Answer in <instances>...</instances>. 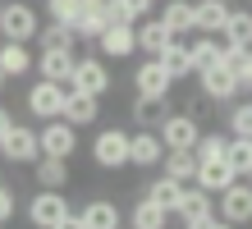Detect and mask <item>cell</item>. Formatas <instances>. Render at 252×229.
I'll list each match as a JSON object with an SVG mask.
<instances>
[{
	"label": "cell",
	"instance_id": "cell-1",
	"mask_svg": "<svg viewBox=\"0 0 252 229\" xmlns=\"http://www.w3.org/2000/svg\"><path fill=\"white\" fill-rule=\"evenodd\" d=\"M37 33H41V19H37V9L28 5V0L0 5V37L5 41H32Z\"/></svg>",
	"mask_w": 252,
	"mask_h": 229
},
{
	"label": "cell",
	"instance_id": "cell-2",
	"mask_svg": "<svg viewBox=\"0 0 252 229\" xmlns=\"http://www.w3.org/2000/svg\"><path fill=\"white\" fill-rule=\"evenodd\" d=\"M64 83H51V78H37L32 87H28V97H23V105H28V115L37 119V124H46V119H60V110H64Z\"/></svg>",
	"mask_w": 252,
	"mask_h": 229
},
{
	"label": "cell",
	"instance_id": "cell-3",
	"mask_svg": "<svg viewBox=\"0 0 252 229\" xmlns=\"http://www.w3.org/2000/svg\"><path fill=\"white\" fill-rule=\"evenodd\" d=\"M69 197H64V188H37L32 193V202H28V225L32 229H55V220L60 216H69Z\"/></svg>",
	"mask_w": 252,
	"mask_h": 229
},
{
	"label": "cell",
	"instance_id": "cell-4",
	"mask_svg": "<svg viewBox=\"0 0 252 229\" xmlns=\"http://www.w3.org/2000/svg\"><path fill=\"white\" fill-rule=\"evenodd\" d=\"M216 216L229 220V225H252V183L248 179H234L225 193H216Z\"/></svg>",
	"mask_w": 252,
	"mask_h": 229
},
{
	"label": "cell",
	"instance_id": "cell-5",
	"mask_svg": "<svg viewBox=\"0 0 252 229\" xmlns=\"http://www.w3.org/2000/svg\"><path fill=\"white\" fill-rule=\"evenodd\" d=\"M37 147H41V156L69 161L73 151H78V129H73L69 119H46V124L37 129Z\"/></svg>",
	"mask_w": 252,
	"mask_h": 229
},
{
	"label": "cell",
	"instance_id": "cell-6",
	"mask_svg": "<svg viewBox=\"0 0 252 229\" xmlns=\"http://www.w3.org/2000/svg\"><path fill=\"white\" fill-rule=\"evenodd\" d=\"M64 87H78V92H92V97H106V92H110V69H106V60H101V55L73 60V73H69Z\"/></svg>",
	"mask_w": 252,
	"mask_h": 229
},
{
	"label": "cell",
	"instance_id": "cell-7",
	"mask_svg": "<svg viewBox=\"0 0 252 229\" xmlns=\"http://www.w3.org/2000/svg\"><path fill=\"white\" fill-rule=\"evenodd\" d=\"M0 156H5V165H32L41 156V147H37V129H28V124H9V133L0 137Z\"/></svg>",
	"mask_w": 252,
	"mask_h": 229
},
{
	"label": "cell",
	"instance_id": "cell-8",
	"mask_svg": "<svg viewBox=\"0 0 252 229\" xmlns=\"http://www.w3.org/2000/svg\"><path fill=\"white\" fill-rule=\"evenodd\" d=\"M92 161L101 170H124L128 165V133L124 129H101L92 142Z\"/></svg>",
	"mask_w": 252,
	"mask_h": 229
},
{
	"label": "cell",
	"instance_id": "cell-9",
	"mask_svg": "<svg viewBox=\"0 0 252 229\" xmlns=\"http://www.w3.org/2000/svg\"><path fill=\"white\" fill-rule=\"evenodd\" d=\"M202 78V97L206 101H234V97H243V83H239V73H234L229 65H211V69H202L197 73Z\"/></svg>",
	"mask_w": 252,
	"mask_h": 229
},
{
	"label": "cell",
	"instance_id": "cell-10",
	"mask_svg": "<svg viewBox=\"0 0 252 229\" xmlns=\"http://www.w3.org/2000/svg\"><path fill=\"white\" fill-rule=\"evenodd\" d=\"M160 156H165V142H160L156 129H138L128 133V165H138V170H156Z\"/></svg>",
	"mask_w": 252,
	"mask_h": 229
},
{
	"label": "cell",
	"instance_id": "cell-11",
	"mask_svg": "<svg viewBox=\"0 0 252 229\" xmlns=\"http://www.w3.org/2000/svg\"><path fill=\"white\" fill-rule=\"evenodd\" d=\"M133 87H138V97H170L174 78L165 73V65H160L156 55H147L138 69H133Z\"/></svg>",
	"mask_w": 252,
	"mask_h": 229
},
{
	"label": "cell",
	"instance_id": "cell-12",
	"mask_svg": "<svg viewBox=\"0 0 252 229\" xmlns=\"http://www.w3.org/2000/svg\"><path fill=\"white\" fill-rule=\"evenodd\" d=\"M96 115H101V97L78 92V87L64 92V110H60V119H69L73 129H87V124H96Z\"/></svg>",
	"mask_w": 252,
	"mask_h": 229
},
{
	"label": "cell",
	"instance_id": "cell-13",
	"mask_svg": "<svg viewBox=\"0 0 252 229\" xmlns=\"http://www.w3.org/2000/svg\"><path fill=\"white\" fill-rule=\"evenodd\" d=\"M160 142H165V147H192V142H197V137H202V124H197V115H165V119H160Z\"/></svg>",
	"mask_w": 252,
	"mask_h": 229
},
{
	"label": "cell",
	"instance_id": "cell-14",
	"mask_svg": "<svg viewBox=\"0 0 252 229\" xmlns=\"http://www.w3.org/2000/svg\"><path fill=\"white\" fill-rule=\"evenodd\" d=\"M234 179H239V174L229 170L225 156H206V161H197V174H192V183H197V188H206V193H225Z\"/></svg>",
	"mask_w": 252,
	"mask_h": 229
},
{
	"label": "cell",
	"instance_id": "cell-15",
	"mask_svg": "<svg viewBox=\"0 0 252 229\" xmlns=\"http://www.w3.org/2000/svg\"><path fill=\"white\" fill-rule=\"evenodd\" d=\"M96 46H101L106 60H128L133 51H138V41H133V23H110L106 33L96 37Z\"/></svg>",
	"mask_w": 252,
	"mask_h": 229
},
{
	"label": "cell",
	"instance_id": "cell-16",
	"mask_svg": "<svg viewBox=\"0 0 252 229\" xmlns=\"http://www.w3.org/2000/svg\"><path fill=\"white\" fill-rule=\"evenodd\" d=\"M133 41H138L142 55H160L174 37H170V28L160 23V19H152V14H147V19H138V28H133Z\"/></svg>",
	"mask_w": 252,
	"mask_h": 229
},
{
	"label": "cell",
	"instance_id": "cell-17",
	"mask_svg": "<svg viewBox=\"0 0 252 229\" xmlns=\"http://www.w3.org/2000/svg\"><path fill=\"white\" fill-rule=\"evenodd\" d=\"M156 170L179 179V183H192V174H197V151L192 147H165V156H160Z\"/></svg>",
	"mask_w": 252,
	"mask_h": 229
},
{
	"label": "cell",
	"instance_id": "cell-18",
	"mask_svg": "<svg viewBox=\"0 0 252 229\" xmlns=\"http://www.w3.org/2000/svg\"><path fill=\"white\" fill-rule=\"evenodd\" d=\"M73 33H78V41H96L106 33V0H83L78 19H73Z\"/></svg>",
	"mask_w": 252,
	"mask_h": 229
},
{
	"label": "cell",
	"instance_id": "cell-19",
	"mask_svg": "<svg viewBox=\"0 0 252 229\" xmlns=\"http://www.w3.org/2000/svg\"><path fill=\"white\" fill-rule=\"evenodd\" d=\"M73 51H41L32 60V69H37V78H51V83H69V73H73Z\"/></svg>",
	"mask_w": 252,
	"mask_h": 229
},
{
	"label": "cell",
	"instance_id": "cell-20",
	"mask_svg": "<svg viewBox=\"0 0 252 229\" xmlns=\"http://www.w3.org/2000/svg\"><path fill=\"white\" fill-rule=\"evenodd\" d=\"M225 19H229V0H197V5H192V28H197V33H220V28H225Z\"/></svg>",
	"mask_w": 252,
	"mask_h": 229
},
{
	"label": "cell",
	"instance_id": "cell-21",
	"mask_svg": "<svg viewBox=\"0 0 252 229\" xmlns=\"http://www.w3.org/2000/svg\"><path fill=\"white\" fill-rule=\"evenodd\" d=\"M0 73H5V78L32 73V51H28V41H0Z\"/></svg>",
	"mask_w": 252,
	"mask_h": 229
},
{
	"label": "cell",
	"instance_id": "cell-22",
	"mask_svg": "<svg viewBox=\"0 0 252 229\" xmlns=\"http://www.w3.org/2000/svg\"><path fill=\"white\" fill-rule=\"evenodd\" d=\"M78 216H83V225H87V229H120V225H124L120 206H115L110 197H96V202H87Z\"/></svg>",
	"mask_w": 252,
	"mask_h": 229
},
{
	"label": "cell",
	"instance_id": "cell-23",
	"mask_svg": "<svg viewBox=\"0 0 252 229\" xmlns=\"http://www.w3.org/2000/svg\"><path fill=\"white\" fill-rule=\"evenodd\" d=\"M142 197H152V202L165 211V216H174V211H179V197H184V183H179V179H170V174H160V179L147 183V193H142Z\"/></svg>",
	"mask_w": 252,
	"mask_h": 229
},
{
	"label": "cell",
	"instance_id": "cell-24",
	"mask_svg": "<svg viewBox=\"0 0 252 229\" xmlns=\"http://www.w3.org/2000/svg\"><path fill=\"white\" fill-rule=\"evenodd\" d=\"M32 179H37V188H64V183H69V161L37 156L32 161Z\"/></svg>",
	"mask_w": 252,
	"mask_h": 229
},
{
	"label": "cell",
	"instance_id": "cell-25",
	"mask_svg": "<svg viewBox=\"0 0 252 229\" xmlns=\"http://www.w3.org/2000/svg\"><path fill=\"white\" fill-rule=\"evenodd\" d=\"M225 46H239V51H248L252 46V9H229V19H225Z\"/></svg>",
	"mask_w": 252,
	"mask_h": 229
},
{
	"label": "cell",
	"instance_id": "cell-26",
	"mask_svg": "<svg viewBox=\"0 0 252 229\" xmlns=\"http://www.w3.org/2000/svg\"><path fill=\"white\" fill-rule=\"evenodd\" d=\"M156 60L165 65V73H170L174 83H179V78H192V55H188V46H184L179 37H174V41H170V46H165V51H160Z\"/></svg>",
	"mask_w": 252,
	"mask_h": 229
},
{
	"label": "cell",
	"instance_id": "cell-27",
	"mask_svg": "<svg viewBox=\"0 0 252 229\" xmlns=\"http://www.w3.org/2000/svg\"><path fill=\"white\" fill-rule=\"evenodd\" d=\"M165 115H170V97H138V101H133V119H138V129H160Z\"/></svg>",
	"mask_w": 252,
	"mask_h": 229
},
{
	"label": "cell",
	"instance_id": "cell-28",
	"mask_svg": "<svg viewBox=\"0 0 252 229\" xmlns=\"http://www.w3.org/2000/svg\"><path fill=\"white\" fill-rule=\"evenodd\" d=\"M188 55H192V73H202V69H211V65L225 60V41H216L211 33H206V37H197L188 46Z\"/></svg>",
	"mask_w": 252,
	"mask_h": 229
},
{
	"label": "cell",
	"instance_id": "cell-29",
	"mask_svg": "<svg viewBox=\"0 0 252 229\" xmlns=\"http://www.w3.org/2000/svg\"><path fill=\"white\" fill-rule=\"evenodd\" d=\"M174 216H216V193H206V188H197V183H184V197H179V211Z\"/></svg>",
	"mask_w": 252,
	"mask_h": 229
},
{
	"label": "cell",
	"instance_id": "cell-30",
	"mask_svg": "<svg viewBox=\"0 0 252 229\" xmlns=\"http://www.w3.org/2000/svg\"><path fill=\"white\" fill-rule=\"evenodd\" d=\"M165 225H170V216L152 202V197H142V202L128 211V229H165Z\"/></svg>",
	"mask_w": 252,
	"mask_h": 229
},
{
	"label": "cell",
	"instance_id": "cell-31",
	"mask_svg": "<svg viewBox=\"0 0 252 229\" xmlns=\"http://www.w3.org/2000/svg\"><path fill=\"white\" fill-rule=\"evenodd\" d=\"M160 23L170 28V37L192 33V5H188V0H165V9H160Z\"/></svg>",
	"mask_w": 252,
	"mask_h": 229
},
{
	"label": "cell",
	"instance_id": "cell-32",
	"mask_svg": "<svg viewBox=\"0 0 252 229\" xmlns=\"http://www.w3.org/2000/svg\"><path fill=\"white\" fill-rule=\"evenodd\" d=\"M41 37V51H73V41H78V33H73L69 23H46V33H37Z\"/></svg>",
	"mask_w": 252,
	"mask_h": 229
},
{
	"label": "cell",
	"instance_id": "cell-33",
	"mask_svg": "<svg viewBox=\"0 0 252 229\" xmlns=\"http://www.w3.org/2000/svg\"><path fill=\"white\" fill-rule=\"evenodd\" d=\"M225 161H229V170L243 179L252 170V137H229L225 142Z\"/></svg>",
	"mask_w": 252,
	"mask_h": 229
},
{
	"label": "cell",
	"instance_id": "cell-34",
	"mask_svg": "<svg viewBox=\"0 0 252 229\" xmlns=\"http://www.w3.org/2000/svg\"><path fill=\"white\" fill-rule=\"evenodd\" d=\"M229 137H252V101H229Z\"/></svg>",
	"mask_w": 252,
	"mask_h": 229
},
{
	"label": "cell",
	"instance_id": "cell-35",
	"mask_svg": "<svg viewBox=\"0 0 252 229\" xmlns=\"http://www.w3.org/2000/svg\"><path fill=\"white\" fill-rule=\"evenodd\" d=\"M225 142H229L225 133H202L197 142H192V151H197V161H206V156H225Z\"/></svg>",
	"mask_w": 252,
	"mask_h": 229
},
{
	"label": "cell",
	"instance_id": "cell-36",
	"mask_svg": "<svg viewBox=\"0 0 252 229\" xmlns=\"http://www.w3.org/2000/svg\"><path fill=\"white\" fill-rule=\"evenodd\" d=\"M78 5H83V0H46V14H51L55 23H69V28H73V19H78Z\"/></svg>",
	"mask_w": 252,
	"mask_h": 229
},
{
	"label": "cell",
	"instance_id": "cell-37",
	"mask_svg": "<svg viewBox=\"0 0 252 229\" xmlns=\"http://www.w3.org/2000/svg\"><path fill=\"white\" fill-rule=\"evenodd\" d=\"M110 23H133L128 9H124V0H106V28H110Z\"/></svg>",
	"mask_w": 252,
	"mask_h": 229
},
{
	"label": "cell",
	"instance_id": "cell-38",
	"mask_svg": "<svg viewBox=\"0 0 252 229\" xmlns=\"http://www.w3.org/2000/svg\"><path fill=\"white\" fill-rule=\"evenodd\" d=\"M124 9H128V19L138 23V19H147V14L156 9V0H124Z\"/></svg>",
	"mask_w": 252,
	"mask_h": 229
},
{
	"label": "cell",
	"instance_id": "cell-39",
	"mask_svg": "<svg viewBox=\"0 0 252 229\" xmlns=\"http://www.w3.org/2000/svg\"><path fill=\"white\" fill-rule=\"evenodd\" d=\"M234 73H239V83H243V92H248V87H252V46L243 51V60H239V65H234Z\"/></svg>",
	"mask_w": 252,
	"mask_h": 229
},
{
	"label": "cell",
	"instance_id": "cell-40",
	"mask_svg": "<svg viewBox=\"0 0 252 229\" xmlns=\"http://www.w3.org/2000/svg\"><path fill=\"white\" fill-rule=\"evenodd\" d=\"M14 216V188H5V183H0V225H5Z\"/></svg>",
	"mask_w": 252,
	"mask_h": 229
},
{
	"label": "cell",
	"instance_id": "cell-41",
	"mask_svg": "<svg viewBox=\"0 0 252 229\" xmlns=\"http://www.w3.org/2000/svg\"><path fill=\"white\" fill-rule=\"evenodd\" d=\"M55 229H87V225H83V216H78V211H69V216H60V220H55Z\"/></svg>",
	"mask_w": 252,
	"mask_h": 229
},
{
	"label": "cell",
	"instance_id": "cell-42",
	"mask_svg": "<svg viewBox=\"0 0 252 229\" xmlns=\"http://www.w3.org/2000/svg\"><path fill=\"white\" fill-rule=\"evenodd\" d=\"M216 216H184V229H211Z\"/></svg>",
	"mask_w": 252,
	"mask_h": 229
},
{
	"label": "cell",
	"instance_id": "cell-43",
	"mask_svg": "<svg viewBox=\"0 0 252 229\" xmlns=\"http://www.w3.org/2000/svg\"><path fill=\"white\" fill-rule=\"evenodd\" d=\"M9 124H14V115H9V105H0V137L9 133Z\"/></svg>",
	"mask_w": 252,
	"mask_h": 229
},
{
	"label": "cell",
	"instance_id": "cell-44",
	"mask_svg": "<svg viewBox=\"0 0 252 229\" xmlns=\"http://www.w3.org/2000/svg\"><path fill=\"white\" fill-rule=\"evenodd\" d=\"M211 229H239V225H229V220H216V225H211Z\"/></svg>",
	"mask_w": 252,
	"mask_h": 229
},
{
	"label": "cell",
	"instance_id": "cell-45",
	"mask_svg": "<svg viewBox=\"0 0 252 229\" xmlns=\"http://www.w3.org/2000/svg\"><path fill=\"white\" fill-rule=\"evenodd\" d=\"M5 83H9V78H5V73H0V92H5Z\"/></svg>",
	"mask_w": 252,
	"mask_h": 229
},
{
	"label": "cell",
	"instance_id": "cell-46",
	"mask_svg": "<svg viewBox=\"0 0 252 229\" xmlns=\"http://www.w3.org/2000/svg\"><path fill=\"white\" fill-rule=\"evenodd\" d=\"M243 179H248V183H252V170H248V174H243Z\"/></svg>",
	"mask_w": 252,
	"mask_h": 229
}]
</instances>
